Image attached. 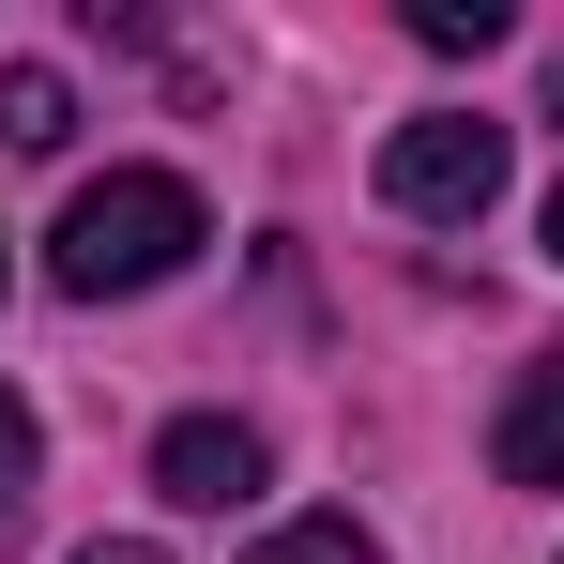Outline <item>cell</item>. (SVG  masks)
Listing matches in <instances>:
<instances>
[{
	"label": "cell",
	"mask_w": 564,
	"mask_h": 564,
	"mask_svg": "<svg viewBox=\"0 0 564 564\" xmlns=\"http://www.w3.org/2000/svg\"><path fill=\"white\" fill-rule=\"evenodd\" d=\"M15 519H31V397L0 381V534H15Z\"/></svg>",
	"instance_id": "obj_8"
},
{
	"label": "cell",
	"mask_w": 564,
	"mask_h": 564,
	"mask_svg": "<svg viewBox=\"0 0 564 564\" xmlns=\"http://www.w3.org/2000/svg\"><path fill=\"white\" fill-rule=\"evenodd\" d=\"M412 46H443V62L503 46V0H412Z\"/></svg>",
	"instance_id": "obj_7"
},
{
	"label": "cell",
	"mask_w": 564,
	"mask_h": 564,
	"mask_svg": "<svg viewBox=\"0 0 564 564\" xmlns=\"http://www.w3.org/2000/svg\"><path fill=\"white\" fill-rule=\"evenodd\" d=\"M245 564H381V534H351V519H275Z\"/></svg>",
	"instance_id": "obj_6"
},
{
	"label": "cell",
	"mask_w": 564,
	"mask_h": 564,
	"mask_svg": "<svg viewBox=\"0 0 564 564\" xmlns=\"http://www.w3.org/2000/svg\"><path fill=\"white\" fill-rule=\"evenodd\" d=\"M550 260H564V184H550Z\"/></svg>",
	"instance_id": "obj_10"
},
{
	"label": "cell",
	"mask_w": 564,
	"mask_h": 564,
	"mask_svg": "<svg viewBox=\"0 0 564 564\" xmlns=\"http://www.w3.org/2000/svg\"><path fill=\"white\" fill-rule=\"evenodd\" d=\"M381 198H397V214H427V229H473V214L503 198V122H473V107L397 122V138H381Z\"/></svg>",
	"instance_id": "obj_2"
},
{
	"label": "cell",
	"mask_w": 564,
	"mask_h": 564,
	"mask_svg": "<svg viewBox=\"0 0 564 564\" xmlns=\"http://www.w3.org/2000/svg\"><path fill=\"white\" fill-rule=\"evenodd\" d=\"M0 290H15V260H0Z\"/></svg>",
	"instance_id": "obj_11"
},
{
	"label": "cell",
	"mask_w": 564,
	"mask_h": 564,
	"mask_svg": "<svg viewBox=\"0 0 564 564\" xmlns=\"http://www.w3.org/2000/svg\"><path fill=\"white\" fill-rule=\"evenodd\" d=\"M62 138H77V93L46 62H0V153H62Z\"/></svg>",
	"instance_id": "obj_5"
},
{
	"label": "cell",
	"mask_w": 564,
	"mask_h": 564,
	"mask_svg": "<svg viewBox=\"0 0 564 564\" xmlns=\"http://www.w3.org/2000/svg\"><path fill=\"white\" fill-rule=\"evenodd\" d=\"M260 427H245V412H184V427H169V443H153V488H169V503H184V519H229V503H260Z\"/></svg>",
	"instance_id": "obj_3"
},
{
	"label": "cell",
	"mask_w": 564,
	"mask_h": 564,
	"mask_svg": "<svg viewBox=\"0 0 564 564\" xmlns=\"http://www.w3.org/2000/svg\"><path fill=\"white\" fill-rule=\"evenodd\" d=\"M198 245H214V214H198L184 169H107V184L62 198V229H46V290L122 305V290H169Z\"/></svg>",
	"instance_id": "obj_1"
},
{
	"label": "cell",
	"mask_w": 564,
	"mask_h": 564,
	"mask_svg": "<svg viewBox=\"0 0 564 564\" xmlns=\"http://www.w3.org/2000/svg\"><path fill=\"white\" fill-rule=\"evenodd\" d=\"M77 564H169V550H153V534H93Z\"/></svg>",
	"instance_id": "obj_9"
},
{
	"label": "cell",
	"mask_w": 564,
	"mask_h": 564,
	"mask_svg": "<svg viewBox=\"0 0 564 564\" xmlns=\"http://www.w3.org/2000/svg\"><path fill=\"white\" fill-rule=\"evenodd\" d=\"M488 458H503V488H564V351H534V367L503 381Z\"/></svg>",
	"instance_id": "obj_4"
}]
</instances>
